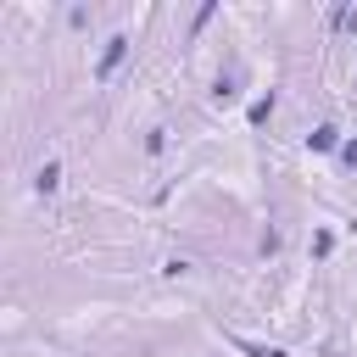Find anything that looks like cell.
I'll return each mask as SVG.
<instances>
[{"label": "cell", "mask_w": 357, "mask_h": 357, "mask_svg": "<svg viewBox=\"0 0 357 357\" xmlns=\"http://www.w3.org/2000/svg\"><path fill=\"white\" fill-rule=\"evenodd\" d=\"M123 56H128V39H123V33H112V39L100 45V61H95V78L106 84V78H112V73L123 67Z\"/></svg>", "instance_id": "6da1fadb"}, {"label": "cell", "mask_w": 357, "mask_h": 357, "mask_svg": "<svg viewBox=\"0 0 357 357\" xmlns=\"http://www.w3.org/2000/svg\"><path fill=\"white\" fill-rule=\"evenodd\" d=\"M340 145H346V139H340L335 123H318V128L307 134V151H318V156H324V151H340Z\"/></svg>", "instance_id": "7a4b0ae2"}, {"label": "cell", "mask_w": 357, "mask_h": 357, "mask_svg": "<svg viewBox=\"0 0 357 357\" xmlns=\"http://www.w3.org/2000/svg\"><path fill=\"white\" fill-rule=\"evenodd\" d=\"M56 184H61V162H45V167L33 173V190H39V195H56Z\"/></svg>", "instance_id": "3957f363"}, {"label": "cell", "mask_w": 357, "mask_h": 357, "mask_svg": "<svg viewBox=\"0 0 357 357\" xmlns=\"http://www.w3.org/2000/svg\"><path fill=\"white\" fill-rule=\"evenodd\" d=\"M329 28H340V33H357V6H335V11H329Z\"/></svg>", "instance_id": "277c9868"}, {"label": "cell", "mask_w": 357, "mask_h": 357, "mask_svg": "<svg viewBox=\"0 0 357 357\" xmlns=\"http://www.w3.org/2000/svg\"><path fill=\"white\" fill-rule=\"evenodd\" d=\"M245 117H251V128H262V123L273 117V95H262V100H251V112H245Z\"/></svg>", "instance_id": "5b68a950"}, {"label": "cell", "mask_w": 357, "mask_h": 357, "mask_svg": "<svg viewBox=\"0 0 357 357\" xmlns=\"http://www.w3.org/2000/svg\"><path fill=\"white\" fill-rule=\"evenodd\" d=\"M212 17H218V6H212V0H206V6H201V11H195V17H190V39H195V33H201V28H206V22H212Z\"/></svg>", "instance_id": "8992f818"}, {"label": "cell", "mask_w": 357, "mask_h": 357, "mask_svg": "<svg viewBox=\"0 0 357 357\" xmlns=\"http://www.w3.org/2000/svg\"><path fill=\"white\" fill-rule=\"evenodd\" d=\"M329 251H335V234L318 229V234H312V257H329Z\"/></svg>", "instance_id": "52a82bcc"}, {"label": "cell", "mask_w": 357, "mask_h": 357, "mask_svg": "<svg viewBox=\"0 0 357 357\" xmlns=\"http://www.w3.org/2000/svg\"><path fill=\"white\" fill-rule=\"evenodd\" d=\"M340 162H346V167H357V139H346V145H340Z\"/></svg>", "instance_id": "ba28073f"}, {"label": "cell", "mask_w": 357, "mask_h": 357, "mask_svg": "<svg viewBox=\"0 0 357 357\" xmlns=\"http://www.w3.org/2000/svg\"><path fill=\"white\" fill-rule=\"evenodd\" d=\"M245 351H251V357H284L279 346H245Z\"/></svg>", "instance_id": "9c48e42d"}]
</instances>
